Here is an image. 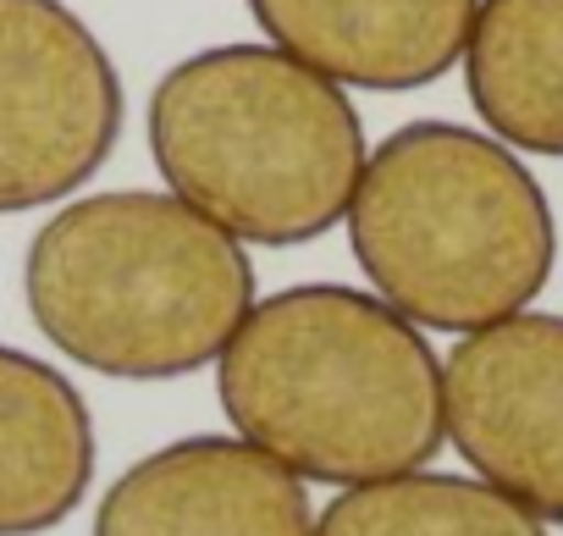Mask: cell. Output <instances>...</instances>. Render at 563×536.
<instances>
[{
	"label": "cell",
	"instance_id": "obj_1",
	"mask_svg": "<svg viewBox=\"0 0 563 536\" xmlns=\"http://www.w3.org/2000/svg\"><path fill=\"white\" fill-rule=\"evenodd\" d=\"M216 398L243 442L327 486L426 470L448 442L426 332L349 283L254 299L216 360Z\"/></svg>",
	"mask_w": 563,
	"mask_h": 536
},
{
	"label": "cell",
	"instance_id": "obj_2",
	"mask_svg": "<svg viewBox=\"0 0 563 536\" xmlns=\"http://www.w3.org/2000/svg\"><path fill=\"white\" fill-rule=\"evenodd\" d=\"M23 299L51 349L117 382H172L221 360L254 310L232 232L155 188L62 205L29 243Z\"/></svg>",
	"mask_w": 563,
	"mask_h": 536
},
{
	"label": "cell",
	"instance_id": "obj_3",
	"mask_svg": "<svg viewBox=\"0 0 563 536\" xmlns=\"http://www.w3.org/2000/svg\"><path fill=\"white\" fill-rule=\"evenodd\" d=\"M343 221L371 294L420 332L497 327L541 299L558 265V221L530 166L459 122L393 128Z\"/></svg>",
	"mask_w": 563,
	"mask_h": 536
},
{
	"label": "cell",
	"instance_id": "obj_4",
	"mask_svg": "<svg viewBox=\"0 0 563 536\" xmlns=\"http://www.w3.org/2000/svg\"><path fill=\"white\" fill-rule=\"evenodd\" d=\"M150 155L166 194L265 249L327 238L371 161L354 100L276 45L183 56L150 95Z\"/></svg>",
	"mask_w": 563,
	"mask_h": 536
},
{
	"label": "cell",
	"instance_id": "obj_5",
	"mask_svg": "<svg viewBox=\"0 0 563 536\" xmlns=\"http://www.w3.org/2000/svg\"><path fill=\"white\" fill-rule=\"evenodd\" d=\"M122 139V78L67 0H0V216L78 194Z\"/></svg>",
	"mask_w": 563,
	"mask_h": 536
},
{
	"label": "cell",
	"instance_id": "obj_6",
	"mask_svg": "<svg viewBox=\"0 0 563 536\" xmlns=\"http://www.w3.org/2000/svg\"><path fill=\"white\" fill-rule=\"evenodd\" d=\"M442 420L486 486L563 525V316L519 310L459 338L442 365Z\"/></svg>",
	"mask_w": 563,
	"mask_h": 536
},
{
	"label": "cell",
	"instance_id": "obj_7",
	"mask_svg": "<svg viewBox=\"0 0 563 536\" xmlns=\"http://www.w3.org/2000/svg\"><path fill=\"white\" fill-rule=\"evenodd\" d=\"M95 536H316L305 481L243 437H177L128 464Z\"/></svg>",
	"mask_w": 563,
	"mask_h": 536
},
{
	"label": "cell",
	"instance_id": "obj_8",
	"mask_svg": "<svg viewBox=\"0 0 563 536\" xmlns=\"http://www.w3.org/2000/svg\"><path fill=\"white\" fill-rule=\"evenodd\" d=\"M260 34L338 89L409 95L448 78L481 0H243Z\"/></svg>",
	"mask_w": 563,
	"mask_h": 536
},
{
	"label": "cell",
	"instance_id": "obj_9",
	"mask_svg": "<svg viewBox=\"0 0 563 536\" xmlns=\"http://www.w3.org/2000/svg\"><path fill=\"white\" fill-rule=\"evenodd\" d=\"M95 415L45 360L0 343V536L67 525L95 481Z\"/></svg>",
	"mask_w": 563,
	"mask_h": 536
},
{
	"label": "cell",
	"instance_id": "obj_10",
	"mask_svg": "<svg viewBox=\"0 0 563 536\" xmlns=\"http://www.w3.org/2000/svg\"><path fill=\"white\" fill-rule=\"evenodd\" d=\"M464 89L497 144L563 161V0H481Z\"/></svg>",
	"mask_w": 563,
	"mask_h": 536
},
{
	"label": "cell",
	"instance_id": "obj_11",
	"mask_svg": "<svg viewBox=\"0 0 563 536\" xmlns=\"http://www.w3.org/2000/svg\"><path fill=\"white\" fill-rule=\"evenodd\" d=\"M316 536H552V530L547 519H536L486 481L409 470L343 486L316 514Z\"/></svg>",
	"mask_w": 563,
	"mask_h": 536
}]
</instances>
